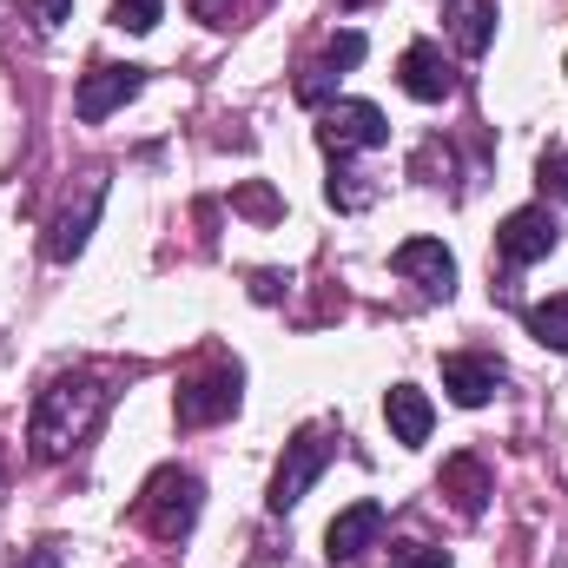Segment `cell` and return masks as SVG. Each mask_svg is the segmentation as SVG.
<instances>
[{
  "label": "cell",
  "instance_id": "cell-1",
  "mask_svg": "<svg viewBox=\"0 0 568 568\" xmlns=\"http://www.w3.org/2000/svg\"><path fill=\"white\" fill-rule=\"evenodd\" d=\"M106 397H113V390H106V377H93V371H60V377H47L40 397H33V429H27L33 456H40V463H60L87 429L100 424Z\"/></svg>",
  "mask_w": 568,
  "mask_h": 568
},
{
  "label": "cell",
  "instance_id": "cell-2",
  "mask_svg": "<svg viewBox=\"0 0 568 568\" xmlns=\"http://www.w3.org/2000/svg\"><path fill=\"white\" fill-rule=\"evenodd\" d=\"M199 503H205V483L192 469H159L140 496V523L159 542H185V529L199 523Z\"/></svg>",
  "mask_w": 568,
  "mask_h": 568
},
{
  "label": "cell",
  "instance_id": "cell-3",
  "mask_svg": "<svg viewBox=\"0 0 568 568\" xmlns=\"http://www.w3.org/2000/svg\"><path fill=\"white\" fill-rule=\"evenodd\" d=\"M324 463H331V429L311 424L284 443V463H278V476H272V509H278V516L311 496V483L324 476Z\"/></svg>",
  "mask_w": 568,
  "mask_h": 568
},
{
  "label": "cell",
  "instance_id": "cell-4",
  "mask_svg": "<svg viewBox=\"0 0 568 568\" xmlns=\"http://www.w3.org/2000/svg\"><path fill=\"white\" fill-rule=\"evenodd\" d=\"M317 140H324V152H371V145L390 140V120L371 106V100H337L331 113H324V126H317Z\"/></svg>",
  "mask_w": 568,
  "mask_h": 568
},
{
  "label": "cell",
  "instance_id": "cell-5",
  "mask_svg": "<svg viewBox=\"0 0 568 568\" xmlns=\"http://www.w3.org/2000/svg\"><path fill=\"white\" fill-rule=\"evenodd\" d=\"M239 410V364H212L179 384V424H219Z\"/></svg>",
  "mask_w": 568,
  "mask_h": 568
},
{
  "label": "cell",
  "instance_id": "cell-6",
  "mask_svg": "<svg viewBox=\"0 0 568 568\" xmlns=\"http://www.w3.org/2000/svg\"><path fill=\"white\" fill-rule=\"evenodd\" d=\"M556 239H562V225L549 219V205H523V212H509V219H503L496 252H503V265H536V258H549V252H556Z\"/></svg>",
  "mask_w": 568,
  "mask_h": 568
},
{
  "label": "cell",
  "instance_id": "cell-7",
  "mask_svg": "<svg viewBox=\"0 0 568 568\" xmlns=\"http://www.w3.org/2000/svg\"><path fill=\"white\" fill-rule=\"evenodd\" d=\"M140 87H145L140 67H93V73L80 80V93H73V113H80L87 126H100V120H106V113H120Z\"/></svg>",
  "mask_w": 568,
  "mask_h": 568
},
{
  "label": "cell",
  "instance_id": "cell-8",
  "mask_svg": "<svg viewBox=\"0 0 568 568\" xmlns=\"http://www.w3.org/2000/svg\"><path fill=\"white\" fill-rule=\"evenodd\" d=\"M377 536H384V503H351V509L331 516V529H324V556H331V562H357Z\"/></svg>",
  "mask_w": 568,
  "mask_h": 568
},
{
  "label": "cell",
  "instance_id": "cell-9",
  "mask_svg": "<svg viewBox=\"0 0 568 568\" xmlns=\"http://www.w3.org/2000/svg\"><path fill=\"white\" fill-rule=\"evenodd\" d=\"M390 265H397L404 278H417L429 297H449V291H456V258H449L443 239H404V245L390 252Z\"/></svg>",
  "mask_w": 568,
  "mask_h": 568
},
{
  "label": "cell",
  "instance_id": "cell-10",
  "mask_svg": "<svg viewBox=\"0 0 568 568\" xmlns=\"http://www.w3.org/2000/svg\"><path fill=\"white\" fill-rule=\"evenodd\" d=\"M397 80H404V93L410 100H424V106H436V100H449L456 93V67L429 47V40H417V47H404V60H397Z\"/></svg>",
  "mask_w": 568,
  "mask_h": 568
},
{
  "label": "cell",
  "instance_id": "cell-11",
  "mask_svg": "<svg viewBox=\"0 0 568 568\" xmlns=\"http://www.w3.org/2000/svg\"><path fill=\"white\" fill-rule=\"evenodd\" d=\"M496 384H503V364H489V357H443V390L463 410H483L496 397Z\"/></svg>",
  "mask_w": 568,
  "mask_h": 568
},
{
  "label": "cell",
  "instance_id": "cell-12",
  "mask_svg": "<svg viewBox=\"0 0 568 568\" xmlns=\"http://www.w3.org/2000/svg\"><path fill=\"white\" fill-rule=\"evenodd\" d=\"M384 417H390V436H397L404 449L429 443V424H436V410H429V397L417 384H397V390L384 397Z\"/></svg>",
  "mask_w": 568,
  "mask_h": 568
},
{
  "label": "cell",
  "instance_id": "cell-13",
  "mask_svg": "<svg viewBox=\"0 0 568 568\" xmlns=\"http://www.w3.org/2000/svg\"><path fill=\"white\" fill-rule=\"evenodd\" d=\"M443 496L463 509V516H483L489 509V469L476 456H449L443 463Z\"/></svg>",
  "mask_w": 568,
  "mask_h": 568
},
{
  "label": "cell",
  "instance_id": "cell-14",
  "mask_svg": "<svg viewBox=\"0 0 568 568\" xmlns=\"http://www.w3.org/2000/svg\"><path fill=\"white\" fill-rule=\"evenodd\" d=\"M443 20H449L463 53H489V40H496V7L489 0H443Z\"/></svg>",
  "mask_w": 568,
  "mask_h": 568
},
{
  "label": "cell",
  "instance_id": "cell-15",
  "mask_svg": "<svg viewBox=\"0 0 568 568\" xmlns=\"http://www.w3.org/2000/svg\"><path fill=\"white\" fill-rule=\"evenodd\" d=\"M100 199H106V185H93V192H87V205H80V212H67V219L47 232V258H53V265H67V258L87 245V232H93V219H100Z\"/></svg>",
  "mask_w": 568,
  "mask_h": 568
},
{
  "label": "cell",
  "instance_id": "cell-16",
  "mask_svg": "<svg viewBox=\"0 0 568 568\" xmlns=\"http://www.w3.org/2000/svg\"><path fill=\"white\" fill-rule=\"evenodd\" d=\"M529 331H536V344H549V351H562L568 357V297H542V304H529Z\"/></svg>",
  "mask_w": 568,
  "mask_h": 568
},
{
  "label": "cell",
  "instance_id": "cell-17",
  "mask_svg": "<svg viewBox=\"0 0 568 568\" xmlns=\"http://www.w3.org/2000/svg\"><path fill=\"white\" fill-rule=\"evenodd\" d=\"M337 80H344V73H337V67H331V60H311V67H304V73H297V100H304V106H324V100H331V87H337Z\"/></svg>",
  "mask_w": 568,
  "mask_h": 568
},
{
  "label": "cell",
  "instance_id": "cell-18",
  "mask_svg": "<svg viewBox=\"0 0 568 568\" xmlns=\"http://www.w3.org/2000/svg\"><path fill=\"white\" fill-rule=\"evenodd\" d=\"M159 0H113V27H126V33H152L159 27Z\"/></svg>",
  "mask_w": 568,
  "mask_h": 568
},
{
  "label": "cell",
  "instance_id": "cell-19",
  "mask_svg": "<svg viewBox=\"0 0 568 568\" xmlns=\"http://www.w3.org/2000/svg\"><path fill=\"white\" fill-rule=\"evenodd\" d=\"M245 219H278V192L272 185H239V199H232Z\"/></svg>",
  "mask_w": 568,
  "mask_h": 568
},
{
  "label": "cell",
  "instance_id": "cell-20",
  "mask_svg": "<svg viewBox=\"0 0 568 568\" xmlns=\"http://www.w3.org/2000/svg\"><path fill=\"white\" fill-rule=\"evenodd\" d=\"M245 7H252V0H192V13H199L205 27H232Z\"/></svg>",
  "mask_w": 568,
  "mask_h": 568
},
{
  "label": "cell",
  "instance_id": "cell-21",
  "mask_svg": "<svg viewBox=\"0 0 568 568\" xmlns=\"http://www.w3.org/2000/svg\"><path fill=\"white\" fill-rule=\"evenodd\" d=\"M324 60H331L337 73H344V67H357V60H364V33H337V40L324 47Z\"/></svg>",
  "mask_w": 568,
  "mask_h": 568
},
{
  "label": "cell",
  "instance_id": "cell-22",
  "mask_svg": "<svg viewBox=\"0 0 568 568\" xmlns=\"http://www.w3.org/2000/svg\"><path fill=\"white\" fill-rule=\"evenodd\" d=\"M390 568H449V556H443V549H429V542H410V549H397V556H390Z\"/></svg>",
  "mask_w": 568,
  "mask_h": 568
},
{
  "label": "cell",
  "instance_id": "cell-23",
  "mask_svg": "<svg viewBox=\"0 0 568 568\" xmlns=\"http://www.w3.org/2000/svg\"><path fill=\"white\" fill-rule=\"evenodd\" d=\"M542 192L568 205V152H549V159H542Z\"/></svg>",
  "mask_w": 568,
  "mask_h": 568
},
{
  "label": "cell",
  "instance_id": "cell-24",
  "mask_svg": "<svg viewBox=\"0 0 568 568\" xmlns=\"http://www.w3.org/2000/svg\"><path fill=\"white\" fill-rule=\"evenodd\" d=\"M60 562H67V549H60V542H40L33 556H20L13 568H60Z\"/></svg>",
  "mask_w": 568,
  "mask_h": 568
},
{
  "label": "cell",
  "instance_id": "cell-25",
  "mask_svg": "<svg viewBox=\"0 0 568 568\" xmlns=\"http://www.w3.org/2000/svg\"><path fill=\"white\" fill-rule=\"evenodd\" d=\"M33 13H40V27H60L73 13V0H33Z\"/></svg>",
  "mask_w": 568,
  "mask_h": 568
},
{
  "label": "cell",
  "instance_id": "cell-26",
  "mask_svg": "<svg viewBox=\"0 0 568 568\" xmlns=\"http://www.w3.org/2000/svg\"><path fill=\"white\" fill-rule=\"evenodd\" d=\"M278 272H258V278H252V297H278Z\"/></svg>",
  "mask_w": 568,
  "mask_h": 568
}]
</instances>
